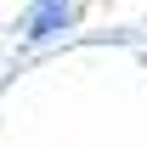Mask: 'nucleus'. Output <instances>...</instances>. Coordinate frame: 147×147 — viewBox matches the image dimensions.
Listing matches in <instances>:
<instances>
[{
	"instance_id": "obj_1",
	"label": "nucleus",
	"mask_w": 147,
	"mask_h": 147,
	"mask_svg": "<svg viewBox=\"0 0 147 147\" xmlns=\"http://www.w3.org/2000/svg\"><path fill=\"white\" fill-rule=\"evenodd\" d=\"M79 23V0H34L23 11V45H51Z\"/></svg>"
}]
</instances>
